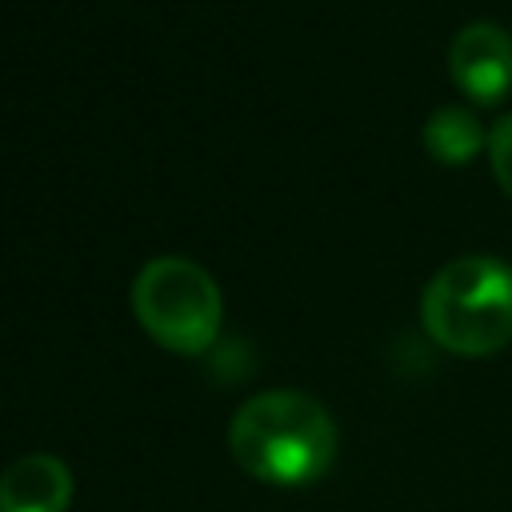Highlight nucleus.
Listing matches in <instances>:
<instances>
[{
  "mask_svg": "<svg viewBox=\"0 0 512 512\" xmlns=\"http://www.w3.org/2000/svg\"><path fill=\"white\" fill-rule=\"evenodd\" d=\"M228 448L240 472L264 484L296 488L320 480L336 460V424L304 392L272 388L244 400L228 424Z\"/></svg>",
  "mask_w": 512,
  "mask_h": 512,
  "instance_id": "1",
  "label": "nucleus"
},
{
  "mask_svg": "<svg viewBox=\"0 0 512 512\" xmlns=\"http://www.w3.org/2000/svg\"><path fill=\"white\" fill-rule=\"evenodd\" d=\"M424 332L456 356H488L512 340V264L460 256L420 296Z\"/></svg>",
  "mask_w": 512,
  "mask_h": 512,
  "instance_id": "2",
  "label": "nucleus"
},
{
  "mask_svg": "<svg viewBox=\"0 0 512 512\" xmlns=\"http://www.w3.org/2000/svg\"><path fill=\"white\" fill-rule=\"evenodd\" d=\"M132 312L160 348L196 356L220 336L224 300L196 260L156 256L132 280Z\"/></svg>",
  "mask_w": 512,
  "mask_h": 512,
  "instance_id": "3",
  "label": "nucleus"
},
{
  "mask_svg": "<svg viewBox=\"0 0 512 512\" xmlns=\"http://www.w3.org/2000/svg\"><path fill=\"white\" fill-rule=\"evenodd\" d=\"M448 72L468 100H504L512 92V36L488 20L460 28L448 48Z\"/></svg>",
  "mask_w": 512,
  "mask_h": 512,
  "instance_id": "4",
  "label": "nucleus"
},
{
  "mask_svg": "<svg viewBox=\"0 0 512 512\" xmlns=\"http://www.w3.org/2000/svg\"><path fill=\"white\" fill-rule=\"evenodd\" d=\"M72 500V472L60 456L28 452L0 472V512H64Z\"/></svg>",
  "mask_w": 512,
  "mask_h": 512,
  "instance_id": "5",
  "label": "nucleus"
},
{
  "mask_svg": "<svg viewBox=\"0 0 512 512\" xmlns=\"http://www.w3.org/2000/svg\"><path fill=\"white\" fill-rule=\"evenodd\" d=\"M424 148L428 156H436L440 164H464L472 160L480 148H488V136L480 128V120L468 108L444 104L424 120Z\"/></svg>",
  "mask_w": 512,
  "mask_h": 512,
  "instance_id": "6",
  "label": "nucleus"
},
{
  "mask_svg": "<svg viewBox=\"0 0 512 512\" xmlns=\"http://www.w3.org/2000/svg\"><path fill=\"white\" fill-rule=\"evenodd\" d=\"M488 160L496 172V184L512 196V112H504L488 132Z\"/></svg>",
  "mask_w": 512,
  "mask_h": 512,
  "instance_id": "7",
  "label": "nucleus"
}]
</instances>
